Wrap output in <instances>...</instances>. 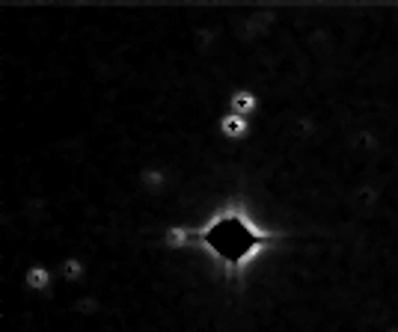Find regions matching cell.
I'll list each match as a JSON object with an SVG mask.
<instances>
[{
    "mask_svg": "<svg viewBox=\"0 0 398 332\" xmlns=\"http://www.w3.org/2000/svg\"><path fill=\"white\" fill-rule=\"evenodd\" d=\"M217 134H220L226 142H247V140L253 137V119L235 116V113L223 110L220 119H217Z\"/></svg>",
    "mask_w": 398,
    "mask_h": 332,
    "instance_id": "cell-1",
    "label": "cell"
},
{
    "mask_svg": "<svg viewBox=\"0 0 398 332\" xmlns=\"http://www.w3.org/2000/svg\"><path fill=\"white\" fill-rule=\"evenodd\" d=\"M259 107H262L259 92L250 90V86H238V90L229 95V101H226V110L235 113V116H244V119H255Z\"/></svg>",
    "mask_w": 398,
    "mask_h": 332,
    "instance_id": "cell-2",
    "label": "cell"
},
{
    "mask_svg": "<svg viewBox=\"0 0 398 332\" xmlns=\"http://www.w3.org/2000/svg\"><path fill=\"white\" fill-rule=\"evenodd\" d=\"M21 288L30 294H48L54 288V273L48 264H30L21 270Z\"/></svg>",
    "mask_w": 398,
    "mask_h": 332,
    "instance_id": "cell-3",
    "label": "cell"
},
{
    "mask_svg": "<svg viewBox=\"0 0 398 332\" xmlns=\"http://www.w3.org/2000/svg\"><path fill=\"white\" fill-rule=\"evenodd\" d=\"M56 273H60V282L68 285V288H80L90 279V267L80 255H66L63 262L56 264Z\"/></svg>",
    "mask_w": 398,
    "mask_h": 332,
    "instance_id": "cell-4",
    "label": "cell"
}]
</instances>
